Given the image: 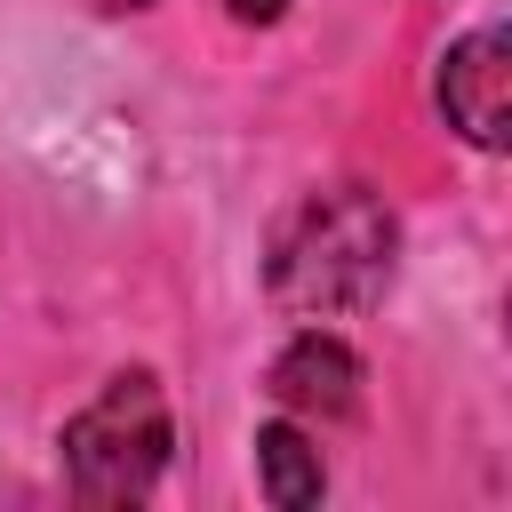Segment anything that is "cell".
I'll return each mask as SVG.
<instances>
[{
  "mask_svg": "<svg viewBox=\"0 0 512 512\" xmlns=\"http://www.w3.org/2000/svg\"><path fill=\"white\" fill-rule=\"evenodd\" d=\"M256 480H264V496H272L280 512L320 504L328 472H320V448L304 440V424H264V432H256Z\"/></svg>",
  "mask_w": 512,
  "mask_h": 512,
  "instance_id": "5",
  "label": "cell"
},
{
  "mask_svg": "<svg viewBox=\"0 0 512 512\" xmlns=\"http://www.w3.org/2000/svg\"><path fill=\"white\" fill-rule=\"evenodd\" d=\"M168 448H176V424H168L160 376L152 368H120L64 424V480H72L80 504H136L168 472Z\"/></svg>",
  "mask_w": 512,
  "mask_h": 512,
  "instance_id": "2",
  "label": "cell"
},
{
  "mask_svg": "<svg viewBox=\"0 0 512 512\" xmlns=\"http://www.w3.org/2000/svg\"><path fill=\"white\" fill-rule=\"evenodd\" d=\"M136 8H144V0H136ZM224 8H232L240 24H280V8H288V0H224Z\"/></svg>",
  "mask_w": 512,
  "mask_h": 512,
  "instance_id": "6",
  "label": "cell"
},
{
  "mask_svg": "<svg viewBox=\"0 0 512 512\" xmlns=\"http://www.w3.org/2000/svg\"><path fill=\"white\" fill-rule=\"evenodd\" d=\"M272 400H280L288 416H304V424H336V416L360 408V360H352L336 336L304 328V336L272 360Z\"/></svg>",
  "mask_w": 512,
  "mask_h": 512,
  "instance_id": "4",
  "label": "cell"
},
{
  "mask_svg": "<svg viewBox=\"0 0 512 512\" xmlns=\"http://www.w3.org/2000/svg\"><path fill=\"white\" fill-rule=\"evenodd\" d=\"M400 256V224L368 184H320L288 200L264 248V288L288 320H352L384 296Z\"/></svg>",
  "mask_w": 512,
  "mask_h": 512,
  "instance_id": "1",
  "label": "cell"
},
{
  "mask_svg": "<svg viewBox=\"0 0 512 512\" xmlns=\"http://www.w3.org/2000/svg\"><path fill=\"white\" fill-rule=\"evenodd\" d=\"M440 112L464 144L504 152L512 136V32L504 24H480L440 56Z\"/></svg>",
  "mask_w": 512,
  "mask_h": 512,
  "instance_id": "3",
  "label": "cell"
}]
</instances>
